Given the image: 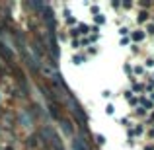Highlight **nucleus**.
I'll use <instances>...</instances> for the list:
<instances>
[{
	"label": "nucleus",
	"instance_id": "obj_15",
	"mask_svg": "<svg viewBox=\"0 0 154 150\" xmlns=\"http://www.w3.org/2000/svg\"><path fill=\"white\" fill-rule=\"evenodd\" d=\"M94 139H96V142H98L100 146H103V144L107 142V140H105V136H103V135H100V133H98V135H94Z\"/></svg>",
	"mask_w": 154,
	"mask_h": 150
},
{
	"label": "nucleus",
	"instance_id": "obj_1",
	"mask_svg": "<svg viewBox=\"0 0 154 150\" xmlns=\"http://www.w3.org/2000/svg\"><path fill=\"white\" fill-rule=\"evenodd\" d=\"M0 59L4 60L6 64H10L12 68L16 66V57H14V51H12V47H8L6 43L0 39Z\"/></svg>",
	"mask_w": 154,
	"mask_h": 150
},
{
	"label": "nucleus",
	"instance_id": "obj_9",
	"mask_svg": "<svg viewBox=\"0 0 154 150\" xmlns=\"http://www.w3.org/2000/svg\"><path fill=\"white\" fill-rule=\"evenodd\" d=\"M144 37H146V33H144V29H135L129 33V39H131L133 45H137V43H143Z\"/></svg>",
	"mask_w": 154,
	"mask_h": 150
},
{
	"label": "nucleus",
	"instance_id": "obj_2",
	"mask_svg": "<svg viewBox=\"0 0 154 150\" xmlns=\"http://www.w3.org/2000/svg\"><path fill=\"white\" fill-rule=\"evenodd\" d=\"M57 123H59V127H60V133H63L64 136H70V139L74 136V121H72L70 117L63 115L59 121H57Z\"/></svg>",
	"mask_w": 154,
	"mask_h": 150
},
{
	"label": "nucleus",
	"instance_id": "obj_21",
	"mask_svg": "<svg viewBox=\"0 0 154 150\" xmlns=\"http://www.w3.org/2000/svg\"><path fill=\"white\" fill-rule=\"evenodd\" d=\"M90 12H92V14H94V16L102 14V10H100V6H98V4H92V6H90Z\"/></svg>",
	"mask_w": 154,
	"mask_h": 150
},
{
	"label": "nucleus",
	"instance_id": "obj_27",
	"mask_svg": "<svg viewBox=\"0 0 154 150\" xmlns=\"http://www.w3.org/2000/svg\"><path fill=\"white\" fill-rule=\"evenodd\" d=\"M144 64H146V68H152L154 66V59H146V63H144Z\"/></svg>",
	"mask_w": 154,
	"mask_h": 150
},
{
	"label": "nucleus",
	"instance_id": "obj_16",
	"mask_svg": "<svg viewBox=\"0 0 154 150\" xmlns=\"http://www.w3.org/2000/svg\"><path fill=\"white\" fill-rule=\"evenodd\" d=\"M129 33H131V29H129L127 26L119 27V35H121V37H129Z\"/></svg>",
	"mask_w": 154,
	"mask_h": 150
},
{
	"label": "nucleus",
	"instance_id": "obj_5",
	"mask_svg": "<svg viewBox=\"0 0 154 150\" xmlns=\"http://www.w3.org/2000/svg\"><path fill=\"white\" fill-rule=\"evenodd\" d=\"M63 103L60 101H51V103H47V113L51 115V119H55V121H59L60 117L64 115V111H63Z\"/></svg>",
	"mask_w": 154,
	"mask_h": 150
},
{
	"label": "nucleus",
	"instance_id": "obj_23",
	"mask_svg": "<svg viewBox=\"0 0 154 150\" xmlns=\"http://www.w3.org/2000/svg\"><path fill=\"white\" fill-rule=\"evenodd\" d=\"M144 33H146V35H154V23H148L146 29H144Z\"/></svg>",
	"mask_w": 154,
	"mask_h": 150
},
{
	"label": "nucleus",
	"instance_id": "obj_31",
	"mask_svg": "<svg viewBox=\"0 0 154 150\" xmlns=\"http://www.w3.org/2000/svg\"><path fill=\"white\" fill-rule=\"evenodd\" d=\"M144 150H154V144H148V146H144Z\"/></svg>",
	"mask_w": 154,
	"mask_h": 150
},
{
	"label": "nucleus",
	"instance_id": "obj_18",
	"mask_svg": "<svg viewBox=\"0 0 154 150\" xmlns=\"http://www.w3.org/2000/svg\"><path fill=\"white\" fill-rule=\"evenodd\" d=\"M143 72H144V68H143V66H139V64H137V66L133 68V78H135V76H140V74H143Z\"/></svg>",
	"mask_w": 154,
	"mask_h": 150
},
{
	"label": "nucleus",
	"instance_id": "obj_14",
	"mask_svg": "<svg viewBox=\"0 0 154 150\" xmlns=\"http://www.w3.org/2000/svg\"><path fill=\"white\" fill-rule=\"evenodd\" d=\"M84 60H86V55H74L72 57V63L74 64H82Z\"/></svg>",
	"mask_w": 154,
	"mask_h": 150
},
{
	"label": "nucleus",
	"instance_id": "obj_13",
	"mask_svg": "<svg viewBox=\"0 0 154 150\" xmlns=\"http://www.w3.org/2000/svg\"><path fill=\"white\" fill-rule=\"evenodd\" d=\"M119 123L123 125L125 129H131V125H133V123H131V117H121V119H119Z\"/></svg>",
	"mask_w": 154,
	"mask_h": 150
},
{
	"label": "nucleus",
	"instance_id": "obj_25",
	"mask_svg": "<svg viewBox=\"0 0 154 150\" xmlns=\"http://www.w3.org/2000/svg\"><path fill=\"white\" fill-rule=\"evenodd\" d=\"M111 96H113V94H111L109 90H103V92H102V98H103V99H109Z\"/></svg>",
	"mask_w": 154,
	"mask_h": 150
},
{
	"label": "nucleus",
	"instance_id": "obj_6",
	"mask_svg": "<svg viewBox=\"0 0 154 150\" xmlns=\"http://www.w3.org/2000/svg\"><path fill=\"white\" fill-rule=\"evenodd\" d=\"M144 133V123H133L131 129H127V135H129V140H133L135 136H140Z\"/></svg>",
	"mask_w": 154,
	"mask_h": 150
},
{
	"label": "nucleus",
	"instance_id": "obj_29",
	"mask_svg": "<svg viewBox=\"0 0 154 150\" xmlns=\"http://www.w3.org/2000/svg\"><path fill=\"white\" fill-rule=\"evenodd\" d=\"M148 123H150V125L154 123V111H152V113H148Z\"/></svg>",
	"mask_w": 154,
	"mask_h": 150
},
{
	"label": "nucleus",
	"instance_id": "obj_12",
	"mask_svg": "<svg viewBox=\"0 0 154 150\" xmlns=\"http://www.w3.org/2000/svg\"><path fill=\"white\" fill-rule=\"evenodd\" d=\"M94 22H96V26H103V23H105V16L103 14H98V16H94Z\"/></svg>",
	"mask_w": 154,
	"mask_h": 150
},
{
	"label": "nucleus",
	"instance_id": "obj_10",
	"mask_svg": "<svg viewBox=\"0 0 154 150\" xmlns=\"http://www.w3.org/2000/svg\"><path fill=\"white\" fill-rule=\"evenodd\" d=\"M139 107H143V109H146V111H150V109L154 107V103L148 98H144V96H139Z\"/></svg>",
	"mask_w": 154,
	"mask_h": 150
},
{
	"label": "nucleus",
	"instance_id": "obj_4",
	"mask_svg": "<svg viewBox=\"0 0 154 150\" xmlns=\"http://www.w3.org/2000/svg\"><path fill=\"white\" fill-rule=\"evenodd\" d=\"M23 64H26V68H27V70H29L33 76H39V72H41V63H39V60L35 59L31 53L26 57V59H23Z\"/></svg>",
	"mask_w": 154,
	"mask_h": 150
},
{
	"label": "nucleus",
	"instance_id": "obj_3",
	"mask_svg": "<svg viewBox=\"0 0 154 150\" xmlns=\"http://www.w3.org/2000/svg\"><path fill=\"white\" fill-rule=\"evenodd\" d=\"M70 146H72V150H92L90 140H86V136L80 135V133H76V135L72 136Z\"/></svg>",
	"mask_w": 154,
	"mask_h": 150
},
{
	"label": "nucleus",
	"instance_id": "obj_30",
	"mask_svg": "<svg viewBox=\"0 0 154 150\" xmlns=\"http://www.w3.org/2000/svg\"><path fill=\"white\" fill-rule=\"evenodd\" d=\"M148 98H150V101L154 103V92H150V94H148Z\"/></svg>",
	"mask_w": 154,
	"mask_h": 150
},
{
	"label": "nucleus",
	"instance_id": "obj_22",
	"mask_svg": "<svg viewBox=\"0 0 154 150\" xmlns=\"http://www.w3.org/2000/svg\"><path fill=\"white\" fill-rule=\"evenodd\" d=\"M129 101V105H131V107H137V105H139V96H133L131 99H127Z\"/></svg>",
	"mask_w": 154,
	"mask_h": 150
},
{
	"label": "nucleus",
	"instance_id": "obj_24",
	"mask_svg": "<svg viewBox=\"0 0 154 150\" xmlns=\"http://www.w3.org/2000/svg\"><path fill=\"white\" fill-rule=\"evenodd\" d=\"M119 45H121V47H127V45H131V39H129V37H121Z\"/></svg>",
	"mask_w": 154,
	"mask_h": 150
},
{
	"label": "nucleus",
	"instance_id": "obj_28",
	"mask_svg": "<svg viewBox=\"0 0 154 150\" xmlns=\"http://www.w3.org/2000/svg\"><path fill=\"white\" fill-rule=\"evenodd\" d=\"M133 96H135V94H133V92H131V90H127V92H125V98H127V99H131V98H133Z\"/></svg>",
	"mask_w": 154,
	"mask_h": 150
},
{
	"label": "nucleus",
	"instance_id": "obj_17",
	"mask_svg": "<svg viewBox=\"0 0 154 150\" xmlns=\"http://www.w3.org/2000/svg\"><path fill=\"white\" fill-rule=\"evenodd\" d=\"M135 115H139V117H144V115H148V111H146V109H143V107H139V105H137V107H135Z\"/></svg>",
	"mask_w": 154,
	"mask_h": 150
},
{
	"label": "nucleus",
	"instance_id": "obj_20",
	"mask_svg": "<svg viewBox=\"0 0 154 150\" xmlns=\"http://www.w3.org/2000/svg\"><path fill=\"white\" fill-rule=\"evenodd\" d=\"M105 113H107V115H113V113H115V105L107 103V105H105Z\"/></svg>",
	"mask_w": 154,
	"mask_h": 150
},
{
	"label": "nucleus",
	"instance_id": "obj_19",
	"mask_svg": "<svg viewBox=\"0 0 154 150\" xmlns=\"http://www.w3.org/2000/svg\"><path fill=\"white\" fill-rule=\"evenodd\" d=\"M70 45H72V49H74V51L82 49V47H80V39H70Z\"/></svg>",
	"mask_w": 154,
	"mask_h": 150
},
{
	"label": "nucleus",
	"instance_id": "obj_7",
	"mask_svg": "<svg viewBox=\"0 0 154 150\" xmlns=\"http://www.w3.org/2000/svg\"><path fill=\"white\" fill-rule=\"evenodd\" d=\"M33 123V119H31V113L29 111H20V115H18V121H16V125H22V127H29V125Z\"/></svg>",
	"mask_w": 154,
	"mask_h": 150
},
{
	"label": "nucleus",
	"instance_id": "obj_11",
	"mask_svg": "<svg viewBox=\"0 0 154 150\" xmlns=\"http://www.w3.org/2000/svg\"><path fill=\"white\" fill-rule=\"evenodd\" d=\"M148 18H150V14H148L146 10H140V12H139V16H137V23H146V22H148Z\"/></svg>",
	"mask_w": 154,
	"mask_h": 150
},
{
	"label": "nucleus",
	"instance_id": "obj_8",
	"mask_svg": "<svg viewBox=\"0 0 154 150\" xmlns=\"http://www.w3.org/2000/svg\"><path fill=\"white\" fill-rule=\"evenodd\" d=\"M26 146L27 148H37V146H41V139H39V135L37 133H31V135H27L26 136Z\"/></svg>",
	"mask_w": 154,
	"mask_h": 150
},
{
	"label": "nucleus",
	"instance_id": "obj_26",
	"mask_svg": "<svg viewBox=\"0 0 154 150\" xmlns=\"http://www.w3.org/2000/svg\"><path fill=\"white\" fill-rule=\"evenodd\" d=\"M66 23H68V26H76L78 22H76V18H72V16H70V18H66Z\"/></svg>",
	"mask_w": 154,
	"mask_h": 150
}]
</instances>
